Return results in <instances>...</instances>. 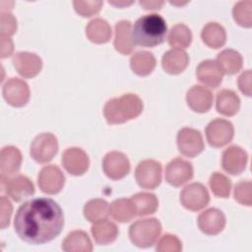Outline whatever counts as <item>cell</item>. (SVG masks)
I'll use <instances>...</instances> for the list:
<instances>
[{
	"label": "cell",
	"mask_w": 252,
	"mask_h": 252,
	"mask_svg": "<svg viewBox=\"0 0 252 252\" xmlns=\"http://www.w3.org/2000/svg\"><path fill=\"white\" fill-rule=\"evenodd\" d=\"M143 111L142 99L134 94H125L109 99L103 108V114L109 124H121L138 117Z\"/></svg>",
	"instance_id": "cell-3"
},
{
	"label": "cell",
	"mask_w": 252,
	"mask_h": 252,
	"mask_svg": "<svg viewBox=\"0 0 252 252\" xmlns=\"http://www.w3.org/2000/svg\"><path fill=\"white\" fill-rule=\"evenodd\" d=\"M247 160V154L242 148L238 146H231L224 150L221 158V165L226 172L232 175H237L244 171Z\"/></svg>",
	"instance_id": "cell-16"
},
{
	"label": "cell",
	"mask_w": 252,
	"mask_h": 252,
	"mask_svg": "<svg viewBox=\"0 0 252 252\" xmlns=\"http://www.w3.org/2000/svg\"><path fill=\"white\" fill-rule=\"evenodd\" d=\"M132 71L139 76H148L156 67V58L149 51H139L130 59Z\"/></svg>",
	"instance_id": "cell-29"
},
{
	"label": "cell",
	"mask_w": 252,
	"mask_h": 252,
	"mask_svg": "<svg viewBox=\"0 0 252 252\" xmlns=\"http://www.w3.org/2000/svg\"><path fill=\"white\" fill-rule=\"evenodd\" d=\"M167 40L168 44L175 49L186 48L192 41V32L184 24H177L169 31Z\"/></svg>",
	"instance_id": "cell-33"
},
{
	"label": "cell",
	"mask_w": 252,
	"mask_h": 252,
	"mask_svg": "<svg viewBox=\"0 0 252 252\" xmlns=\"http://www.w3.org/2000/svg\"><path fill=\"white\" fill-rule=\"evenodd\" d=\"M135 178L138 185L145 189H155L161 181V164L154 159H145L137 165Z\"/></svg>",
	"instance_id": "cell-6"
},
{
	"label": "cell",
	"mask_w": 252,
	"mask_h": 252,
	"mask_svg": "<svg viewBox=\"0 0 252 252\" xmlns=\"http://www.w3.org/2000/svg\"><path fill=\"white\" fill-rule=\"evenodd\" d=\"M180 202L187 210L196 212L209 204L210 195L203 184L195 182L184 187L180 193Z\"/></svg>",
	"instance_id": "cell-8"
},
{
	"label": "cell",
	"mask_w": 252,
	"mask_h": 252,
	"mask_svg": "<svg viewBox=\"0 0 252 252\" xmlns=\"http://www.w3.org/2000/svg\"><path fill=\"white\" fill-rule=\"evenodd\" d=\"M209 184L213 193L217 197L227 198L229 196L231 182L225 175L220 172L213 173L210 177Z\"/></svg>",
	"instance_id": "cell-35"
},
{
	"label": "cell",
	"mask_w": 252,
	"mask_h": 252,
	"mask_svg": "<svg viewBox=\"0 0 252 252\" xmlns=\"http://www.w3.org/2000/svg\"><path fill=\"white\" fill-rule=\"evenodd\" d=\"M64 168L72 175L79 176L84 174L90 164L88 155L80 148H69L62 155Z\"/></svg>",
	"instance_id": "cell-15"
},
{
	"label": "cell",
	"mask_w": 252,
	"mask_h": 252,
	"mask_svg": "<svg viewBox=\"0 0 252 252\" xmlns=\"http://www.w3.org/2000/svg\"><path fill=\"white\" fill-rule=\"evenodd\" d=\"M13 51V42L9 35L1 34V57L10 56Z\"/></svg>",
	"instance_id": "cell-43"
},
{
	"label": "cell",
	"mask_w": 252,
	"mask_h": 252,
	"mask_svg": "<svg viewBox=\"0 0 252 252\" xmlns=\"http://www.w3.org/2000/svg\"><path fill=\"white\" fill-rule=\"evenodd\" d=\"M196 76L198 80L205 86L210 88H218L221 81L223 72L217 62V60H205L202 61L196 70Z\"/></svg>",
	"instance_id": "cell-19"
},
{
	"label": "cell",
	"mask_w": 252,
	"mask_h": 252,
	"mask_svg": "<svg viewBox=\"0 0 252 252\" xmlns=\"http://www.w3.org/2000/svg\"><path fill=\"white\" fill-rule=\"evenodd\" d=\"M64 226L60 206L49 198H35L21 205L16 213L14 228L27 243L38 245L57 237Z\"/></svg>",
	"instance_id": "cell-1"
},
{
	"label": "cell",
	"mask_w": 252,
	"mask_h": 252,
	"mask_svg": "<svg viewBox=\"0 0 252 252\" xmlns=\"http://www.w3.org/2000/svg\"><path fill=\"white\" fill-rule=\"evenodd\" d=\"M37 183L43 193L57 194L65 184V176L58 166L50 164L41 168L38 173Z\"/></svg>",
	"instance_id": "cell-11"
},
{
	"label": "cell",
	"mask_w": 252,
	"mask_h": 252,
	"mask_svg": "<svg viewBox=\"0 0 252 252\" xmlns=\"http://www.w3.org/2000/svg\"><path fill=\"white\" fill-rule=\"evenodd\" d=\"M17 31V21L10 13H1V34L12 35Z\"/></svg>",
	"instance_id": "cell-40"
},
{
	"label": "cell",
	"mask_w": 252,
	"mask_h": 252,
	"mask_svg": "<svg viewBox=\"0 0 252 252\" xmlns=\"http://www.w3.org/2000/svg\"><path fill=\"white\" fill-rule=\"evenodd\" d=\"M251 1H241L234 5L232 14L235 22L246 28H250L252 25V18H251Z\"/></svg>",
	"instance_id": "cell-36"
},
{
	"label": "cell",
	"mask_w": 252,
	"mask_h": 252,
	"mask_svg": "<svg viewBox=\"0 0 252 252\" xmlns=\"http://www.w3.org/2000/svg\"><path fill=\"white\" fill-rule=\"evenodd\" d=\"M1 228H6L10 223V218L12 215V205L5 196H1Z\"/></svg>",
	"instance_id": "cell-41"
},
{
	"label": "cell",
	"mask_w": 252,
	"mask_h": 252,
	"mask_svg": "<svg viewBox=\"0 0 252 252\" xmlns=\"http://www.w3.org/2000/svg\"><path fill=\"white\" fill-rule=\"evenodd\" d=\"M234 199L241 205L251 206V182L249 180L240 181L234 188Z\"/></svg>",
	"instance_id": "cell-38"
},
{
	"label": "cell",
	"mask_w": 252,
	"mask_h": 252,
	"mask_svg": "<svg viewBox=\"0 0 252 252\" xmlns=\"http://www.w3.org/2000/svg\"><path fill=\"white\" fill-rule=\"evenodd\" d=\"M193 177V166L191 162L176 158L168 162L165 168V180L172 186L179 187Z\"/></svg>",
	"instance_id": "cell-13"
},
{
	"label": "cell",
	"mask_w": 252,
	"mask_h": 252,
	"mask_svg": "<svg viewBox=\"0 0 252 252\" xmlns=\"http://www.w3.org/2000/svg\"><path fill=\"white\" fill-rule=\"evenodd\" d=\"M22 164V154L13 146L4 147L0 155L1 177H11L18 173Z\"/></svg>",
	"instance_id": "cell-20"
},
{
	"label": "cell",
	"mask_w": 252,
	"mask_h": 252,
	"mask_svg": "<svg viewBox=\"0 0 252 252\" xmlns=\"http://www.w3.org/2000/svg\"><path fill=\"white\" fill-rule=\"evenodd\" d=\"M91 231L94 241L100 245H106L113 242L118 235V228L115 223L106 219L94 222Z\"/></svg>",
	"instance_id": "cell-26"
},
{
	"label": "cell",
	"mask_w": 252,
	"mask_h": 252,
	"mask_svg": "<svg viewBox=\"0 0 252 252\" xmlns=\"http://www.w3.org/2000/svg\"><path fill=\"white\" fill-rule=\"evenodd\" d=\"M140 5L144 7V9L146 10H156V9H159L162 5L163 2L162 1H140Z\"/></svg>",
	"instance_id": "cell-44"
},
{
	"label": "cell",
	"mask_w": 252,
	"mask_h": 252,
	"mask_svg": "<svg viewBox=\"0 0 252 252\" xmlns=\"http://www.w3.org/2000/svg\"><path fill=\"white\" fill-rule=\"evenodd\" d=\"M189 63L187 53L182 49H170L166 51L161 59V65L164 71L171 75L183 72Z\"/></svg>",
	"instance_id": "cell-22"
},
{
	"label": "cell",
	"mask_w": 252,
	"mask_h": 252,
	"mask_svg": "<svg viewBox=\"0 0 252 252\" xmlns=\"http://www.w3.org/2000/svg\"><path fill=\"white\" fill-rule=\"evenodd\" d=\"M114 47L122 54H130L135 48V44L131 37V23L123 20L115 25V37Z\"/></svg>",
	"instance_id": "cell-23"
},
{
	"label": "cell",
	"mask_w": 252,
	"mask_h": 252,
	"mask_svg": "<svg viewBox=\"0 0 252 252\" xmlns=\"http://www.w3.org/2000/svg\"><path fill=\"white\" fill-rule=\"evenodd\" d=\"M58 151V142L51 133L37 135L31 145V156L38 163L50 161Z\"/></svg>",
	"instance_id": "cell-5"
},
{
	"label": "cell",
	"mask_w": 252,
	"mask_h": 252,
	"mask_svg": "<svg viewBox=\"0 0 252 252\" xmlns=\"http://www.w3.org/2000/svg\"><path fill=\"white\" fill-rule=\"evenodd\" d=\"M233 135V125L225 119H214L206 127L207 140L209 144L215 148H220L227 145L232 140Z\"/></svg>",
	"instance_id": "cell-7"
},
{
	"label": "cell",
	"mask_w": 252,
	"mask_h": 252,
	"mask_svg": "<svg viewBox=\"0 0 252 252\" xmlns=\"http://www.w3.org/2000/svg\"><path fill=\"white\" fill-rule=\"evenodd\" d=\"M102 1H74L76 12L82 17H91L98 13L102 6Z\"/></svg>",
	"instance_id": "cell-37"
},
{
	"label": "cell",
	"mask_w": 252,
	"mask_h": 252,
	"mask_svg": "<svg viewBox=\"0 0 252 252\" xmlns=\"http://www.w3.org/2000/svg\"><path fill=\"white\" fill-rule=\"evenodd\" d=\"M109 215V205L102 199L89 201L84 207V216L91 222L105 220Z\"/></svg>",
	"instance_id": "cell-34"
},
{
	"label": "cell",
	"mask_w": 252,
	"mask_h": 252,
	"mask_svg": "<svg viewBox=\"0 0 252 252\" xmlns=\"http://www.w3.org/2000/svg\"><path fill=\"white\" fill-rule=\"evenodd\" d=\"M167 32L165 20L158 14H149L139 18L131 31L135 45L154 47L164 41Z\"/></svg>",
	"instance_id": "cell-2"
},
{
	"label": "cell",
	"mask_w": 252,
	"mask_h": 252,
	"mask_svg": "<svg viewBox=\"0 0 252 252\" xmlns=\"http://www.w3.org/2000/svg\"><path fill=\"white\" fill-rule=\"evenodd\" d=\"M131 201L135 207L136 216H147L154 214L158 207V201L156 195L152 193H137L132 196Z\"/></svg>",
	"instance_id": "cell-31"
},
{
	"label": "cell",
	"mask_w": 252,
	"mask_h": 252,
	"mask_svg": "<svg viewBox=\"0 0 252 252\" xmlns=\"http://www.w3.org/2000/svg\"><path fill=\"white\" fill-rule=\"evenodd\" d=\"M161 232V224L157 219L139 220L131 224L129 237L132 243L141 248L153 246Z\"/></svg>",
	"instance_id": "cell-4"
},
{
	"label": "cell",
	"mask_w": 252,
	"mask_h": 252,
	"mask_svg": "<svg viewBox=\"0 0 252 252\" xmlns=\"http://www.w3.org/2000/svg\"><path fill=\"white\" fill-rule=\"evenodd\" d=\"M3 96L12 106H24L30 99V89L28 84L18 78L9 79L3 87Z\"/></svg>",
	"instance_id": "cell-14"
},
{
	"label": "cell",
	"mask_w": 252,
	"mask_h": 252,
	"mask_svg": "<svg viewBox=\"0 0 252 252\" xmlns=\"http://www.w3.org/2000/svg\"><path fill=\"white\" fill-rule=\"evenodd\" d=\"M62 249L66 252H91L93 245L85 231L75 230L70 232L63 240Z\"/></svg>",
	"instance_id": "cell-25"
},
{
	"label": "cell",
	"mask_w": 252,
	"mask_h": 252,
	"mask_svg": "<svg viewBox=\"0 0 252 252\" xmlns=\"http://www.w3.org/2000/svg\"><path fill=\"white\" fill-rule=\"evenodd\" d=\"M86 35L92 42L105 43L111 37V28L105 20L96 18L86 27Z\"/></svg>",
	"instance_id": "cell-27"
},
{
	"label": "cell",
	"mask_w": 252,
	"mask_h": 252,
	"mask_svg": "<svg viewBox=\"0 0 252 252\" xmlns=\"http://www.w3.org/2000/svg\"><path fill=\"white\" fill-rule=\"evenodd\" d=\"M225 225L223 213L216 208H211L201 213L198 217V226L206 234L216 235L222 231Z\"/></svg>",
	"instance_id": "cell-18"
},
{
	"label": "cell",
	"mask_w": 252,
	"mask_h": 252,
	"mask_svg": "<svg viewBox=\"0 0 252 252\" xmlns=\"http://www.w3.org/2000/svg\"><path fill=\"white\" fill-rule=\"evenodd\" d=\"M181 249V241L171 234H164L157 245V251L159 252H179Z\"/></svg>",
	"instance_id": "cell-39"
},
{
	"label": "cell",
	"mask_w": 252,
	"mask_h": 252,
	"mask_svg": "<svg viewBox=\"0 0 252 252\" xmlns=\"http://www.w3.org/2000/svg\"><path fill=\"white\" fill-rule=\"evenodd\" d=\"M186 100L189 107L199 113L210 110L213 104V94L205 87L193 86L186 94Z\"/></svg>",
	"instance_id": "cell-21"
},
{
	"label": "cell",
	"mask_w": 252,
	"mask_h": 252,
	"mask_svg": "<svg viewBox=\"0 0 252 252\" xmlns=\"http://www.w3.org/2000/svg\"><path fill=\"white\" fill-rule=\"evenodd\" d=\"M1 185L4 192L16 202H20L34 193L32 182L24 175L1 177Z\"/></svg>",
	"instance_id": "cell-9"
},
{
	"label": "cell",
	"mask_w": 252,
	"mask_h": 252,
	"mask_svg": "<svg viewBox=\"0 0 252 252\" xmlns=\"http://www.w3.org/2000/svg\"><path fill=\"white\" fill-rule=\"evenodd\" d=\"M177 147L181 155L194 158L204 150V141L201 133L193 128H182L177 134Z\"/></svg>",
	"instance_id": "cell-10"
},
{
	"label": "cell",
	"mask_w": 252,
	"mask_h": 252,
	"mask_svg": "<svg viewBox=\"0 0 252 252\" xmlns=\"http://www.w3.org/2000/svg\"><path fill=\"white\" fill-rule=\"evenodd\" d=\"M109 214L115 220L127 222L136 216V211L131 199H117L109 206Z\"/></svg>",
	"instance_id": "cell-32"
},
{
	"label": "cell",
	"mask_w": 252,
	"mask_h": 252,
	"mask_svg": "<svg viewBox=\"0 0 252 252\" xmlns=\"http://www.w3.org/2000/svg\"><path fill=\"white\" fill-rule=\"evenodd\" d=\"M13 65L21 76L32 78L40 72L42 61L34 53L18 52L13 56Z\"/></svg>",
	"instance_id": "cell-17"
},
{
	"label": "cell",
	"mask_w": 252,
	"mask_h": 252,
	"mask_svg": "<svg viewBox=\"0 0 252 252\" xmlns=\"http://www.w3.org/2000/svg\"><path fill=\"white\" fill-rule=\"evenodd\" d=\"M239 90L246 95H251V71L247 70L238 78Z\"/></svg>",
	"instance_id": "cell-42"
},
{
	"label": "cell",
	"mask_w": 252,
	"mask_h": 252,
	"mask_svg": "<svg viewBox=\"0 0 252 252\" xmlns=\"http://www.w3.org/2000/svg\"><path fill=\"white\" fill-rule=\"evenodd\" d=\"M102 168L107 177L118 180L125 177L130 171V161L121 152H109L102 161Z\"/></svg>",
	"instance_id": "cell-12"
},
{
	"label": "cell",
	"mask_w": 252,
	"mask_h": 252,
	"mask_svg": "<svg viewBox=\"0 0 252 252\" xmlns=\"http://www.w3.org/2000/svg\"><path fill=\"white\" fill-rule=\"evenodd\" d=\"M217 62L220 66L223 74L232 75L242 68V57L239 52L233 49H224L219 53Z\"/></svg>",
	"instance_id": "cell-30"
},
{
	"label": "cell",
	"mask_w": 252,
	"mask_h": 252,
	"mask_svg": "<svg viewBox=\"0 0 252 252\" xmlns=\"http://www.w3.org/2000/svg\"><path fill=\"white\" fill-rule=\"evenodd\" d=\"M216 106L219 113L225 116H233L240 107L239 96L231 90H221L217 94Z\"/></svg>",
	"instance_id": "cell-24"
},
{
	"label": "cell",
	"mask_w": 252,
	"mask_h": 252,
	"mask_svg": "<svg viewBox=\"0 0 252 252\" xmlns=\"http://www.w3.org/2000/svg\"><path fill=\"white\" fill-rule=\"evenodd\" d=\"M202 39L211 48H220L225 43L226 33L222 26L218 23H208L202 30Z\"/></svg>",
	"instance_id": "cell-28"
}]
</instances>
